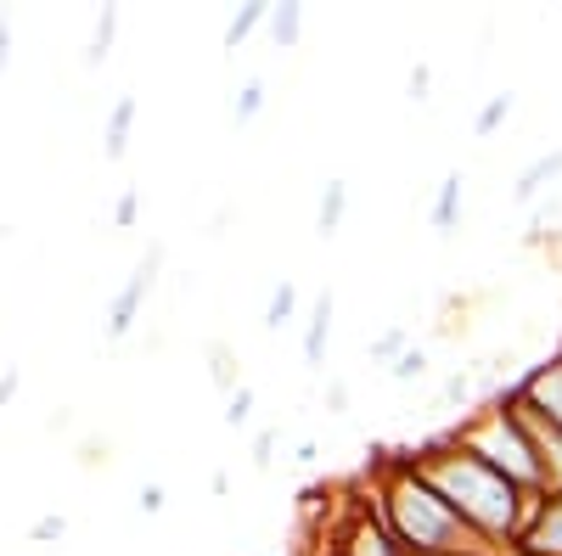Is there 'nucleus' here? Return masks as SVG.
Masks as SVG:
<instances>
[{"mask_svg": "<svg viewBox=\"0 0 562 556\" xmlns=\"http://www.w3.org/2000/svg\"><path fill=\"white\" fill-rule=\"evenodd\" d=\"M135 113H140V102H135V97H119V102L108 107V124H102V158H108V163H124V152H130V129H135Z\"/></svg>", "mask_w": 562, "mask_h": 556, "instance_id": "9d476101", "label": "nucleus"}, {"mask_svg": "<svg viewBox=\"0 0 562 556\" xmlns=\"http://www.w3.org/2000/svg\"><path fill=\"white\" fill-rule=\"evenodd\" d=\"M12 68V12H0V73Z\"/></svg>", "mask_w": 562, "mask_h": 556, "instance_id": "2f4dec72", "label": "nucleus"}, {"mask_svg": "<svg viewBox=\"0 0 562 556\" xmlns=\"http://www.w3.org/2000/svg\"><path fill=\"white\" fill-rule=\"evenodd\" d=\"M456 444H467L479 461H490L495 473H506L518 489H540V450H535V428L518 405V388H495L484 399V410H473L467 422L450 428Z\"/></svg>", "mask_w": 562, "mask_h": 556, "instance_id": "7ed1b4c3", "label": "nucleus"}, {"mask_svg": "<svg viewBox=\"0 0 562 556\" xmlns=\"http://www.w3.org/2000/svg\"><path fill=\"white\" fill-rule=\"evenodd\" d=\"M371 506L389 523V534L405 545V556H524L518 545H495L479 529H467L439 489L411 467V455H383L378 478H371Z\"/></svg>", "mask_w": 562, "mask_h": 556, "instance_id": "f03ea898", "label": "nucleus"}, {"mask_svg": "<svg viewBox=\"0 0 562 556\" xmlns=\"http://www.w3.org/2000/svg\"><path fill=\"white\" fill-rule=\"evenodd\" d=\"M293 461H299V467H315V461H321V444H315V439H299Z\"/></svg>", "mask_w": 562, "mask_h": 556, "instance_id": "72a5a7b5", "label": "nucleus"}, {"mask_svg": "<svg viewBox=\"0 0 562 556\" xmlns=\"http://www.w3.org/2000/svg\"><path fill=\"white\" fill-rule=\"evenodd\" d=\"M405 102H411V107H428V102H434V68H428V63H416V68L405 73Z\"/></svg>", "mask_w": 562, "mask_h": 556, "instance_id": "a878e982", "label": "nucleus"}, {"mask_svg": "<svg viewBox=\"0 0 562 556\" xmlns=\"http://www.w3.org/2000/svg\"><path fill=\"white\" fill-rule=\"evenodd\" d=\"M422 377H428V349L411 343V349L389 365V383H422Z\"/></svg>", "mask_w": 562, "mask_h": 556, "instance_id": "4be33fe9", "label": "nucleus"}, {"mask_svg": "<svg viewBox=\"0 0 562 556\" xmlns=\"http://www.w3.org/2000/svg\"><path fill=\"white\" fill-rule=\"evenodd\" d=\"M326 410H333V416L349 410V383H326Z\"/></svg>", "mask_w": 562, "mask_h": 556, "instance_id": "473e14b6", "label": "nucleus"}, {"mask_svg": "<svg viewBox=\"0 0 562 556\" xmlns=\"http://www.w3.org/2000/svg\"><path fill=\"white\" fill-rule=\"evenodd\" d=\"M344 219H349V180H326L321 185V203H315V230L326 242L344 230Z\"/></svg>", "mask_w": 562, "mask_h": 556, "instance_id": "ddd939ff", "label": "nucleus"}, {"mask_svg": "<svg viewBox=\"0 0 562 556\" xmlns=\"http://www.w3.org/2000/svg\"><path fill=\"white\" fill-rule=\"evenodd\" d=\"M333 315H338V298H333V287H326V293L310 304V315H304V338H299L304 365H321V360H326V343H333Z\"/></svg>", "mask_w": 562, "mask_h": 556, "instance_id": "1a4fd4ad", "label": "nucleus"}, {"mask_svg": "<svg viewBox=\"0 0 562 556\" xmlns=\"http://www.w3.org/2000/svg\"><path fill=\"white\" fill-rule=\"evenodd\" d=\"M461 169H450L445 180H439V192H434V203H428V225L439 230V237H450V230L461 225Z\"/></svg>", "mask_w": 562, "mask_h": 556, "instance_id": "f8f14e48", "label": "nucleus"}, {"mask_svg": "<svg viewBox=\"0 0 562 556\" xmlns=\"http://www.w3.org/2000/svg\"><path fill=\"white\" fill-rule=\"evenodd\" d=\"M18 388H23V371L7 365V371H0V416H7V405L18 399Z\"/></svg>", "mask_w": 562, "mask_h": 556, "instance_id": "7c9ffc66", "label": "nucleus"}, {"mask_svg": "<svg viewBox=\"0 0 562 556\" xmlns=\"http://www.w3.org/2000/svg\"><path fill=\"white\" fill-rule=\"evenodd\" d=\"M265 102H270V90H265V79H248L237 97H231V124L237 129H248L259 113H265Z\"/></svg>", "mask_w": 562, "mask_h": 556, "instance_id": "aec40b11", "label": "nucleus"}, {"mask_svg": "<svg viewBox=\"0 0 562 556\" xmlns=\"http://www.w3.org/2000/svg\"><path fill=\"white\" fill-rule=\"evenodd\" d=\"M524 556H562V495H546L540 512L529 523V534L518 540Z\"/></svg>", "mask_w": 562, "mask_h": 556, "instance_id": "6e6552de", "label": "nucleus"}, {"mask_svg": "<svg viewBox=\"0 0 562 556\" xmlns=\"http://www.w3.org/2000/svg\"><path fill=\"white\" fill-rule=\"evenodd\" d=\"M254 405H259V394H254V383H243L225 399V428H254Z\"/></svg>", "mask_w": 562, "mask_h": 556, "instance_id": "b1692460", "label": "nucleus"}, {"mask_svg": "<svg viewBox=\"0 0 562 556\" xmlns=\"http://www.w3.org/2000/svg\"><path fill=\"white\" fill-rule=\"evenodd\" d=\"M557 180H562V147H557V152H540V158H529V163L518 169V180H512V203L535 208Z\"/></svg>", "mask_w": 562, "mask_h": 556, "instance_id": "0eeeda50", "label": "nucleus"}, {"mask_svg": "<svg viewBox=\"0 0 562 556\" xmlns=\"http://www.w3.org/2000/svg\"><path fill=\"white\" fill-rule=\"evenodd\" d=\"M265 34H270L276 52H293V45L304 39V7H293V0H281V7H270Z\"/></svg>", "mask_w": 562, "mask_h": 556, "instance_id": "dca6fc26", "label": "nucleus"}, {"mask_svg": "<svg viewBox=\"0 0 562 556\" xmlns=\"http://www.w3.org/2000/svg\"><path fill=\"white\" fill-rule=\"evenodd\" d=\"M135 219H140V192L130 185V192H119V203H113V230H135Z\"/></svg>", "mask_w": 562, "mask_h": 556, "instance_id": "c756f323", "label": "nucleus"}, {"mask_svg": "<svg viewBox=\"0 0 562 556\" xmlns=\"http://www.w3.org/2000/svg\"><path fill=\"white\" fill-rule=\"evenodd\" d=\"M473 388H479V371H450V383L439 388V410L467 405V399H473Z\"/></svg>", "mask_w": 562, "mask_h": 556, "instance_id": "393cba45", "label": "nucleus"}, {"mask_svg": "<svg viewBox=\"0 0 562 556\" xmlns=\"http://www.w3.org/2000/svg\"><path fill=\"white\" fill-rule=\"evenodd\" d=\"M512 113H518V90H495V97L473 113V135H479V141H490V135H495Z\"/></svg>", "mask_w": 562, "mask_h": 556, "instance_id": "a211bd4d", "label": "nucleus"}, {"mask_svg": "<svg viewBox=\"0 0 562 556\" xmlns=\"http://www.w3.org/2000/svg\"><path fill=\"white\" fill-rule=\"evenodd\" d=\"M276 444H281V428H259V433H254V455H248L254 473H270V467H276Z\"/></svg>", "mask_w": 562, "mask_h": 556, "instance_id": "cd10ccee", "label": "nucleus"}, {"mask_svg": "<svg viewBox=\"0 0 562 556\" xmlns=\"http://www.w3.org/2000/svg\"><path fill=\"white\" fill-rule=\"evenodd\" d=\"M164 506H169V489L153 478V484H140V495H135V512L140 518H164Z\"/></svg>", "mask_w": 562, "mask_h": 556, "instance_id": "c85d7f7f", "label": "nucleus"}, {"mask_svg": "<svg viewBox=\"0 0 562 556\" xmlns=\"http://www.w3.org/2000/svg\"><path fill=\"white\" fill-rule=\"evenodd\" d=\"M557 18H562V7H557Z\"/></svg>", "mask_w": 562, "mask_h": 556, "instance_id": "f704fd0d", "label": "nucleus"}, {"mask_svg": "<svg viewBox=\"0 0 562 556\" xmlns=\"http://www.w3.org/2000/svg\"><path fill=\"white\" fill-rule=\"evenodd\" d=\"M333 556H405V545L389 534V523L378 518V506H366V512H355V518L338 529Z\"/></svg>", "mask_w": 562, "mask_h": 556, "instance_id": "423d86ee", "label": "nucleus"}, {"mask_svg": "<svg viewBox=\"0 0 562 556\" xmlns=\"http://www.w3.org/2000/svg\"><path fill=\"white\" fill-rule=\"evenodd\" d=\"M288 327H299V287L276 282L265 298V332H288Z\"/></svg>", "mask_w": 562, "mask_h": 556, "instance_id": "f3484780", "label": "nucleus"}, {"mask_svg": "<svg viewBox=\"0 0 562 556\" xmlns=\"http://www.w3.org/2000/svg\"><path fill=\"white\" fill-rule=\"evenodd\" d=\"M209 383L231 399L243 388V377H237V354H231V343H209Z\"/></svg>", "mask_w": 562, "mask_h": 556, "instance_id": "6ab92c4d", "label": "nucleus"}, {"mask_svg": "<svg viewBox=\"0 0 562 556\" xmlns=\"http://www.w3.org/2000/svg\"><path fill=\"white\" fill-rule=\"evenodd\" d=\"M405 349H411V327H389V332L371 338V360H378V365H394Z\"/></svg>", "mask_w": 562, "mask_h": 556, "instance_id": "5701e85b", "label": "nucleus"}, {"mask_svg": "<svg viewBox=\"0 0 562 556\" xmlns=\"http://www.w3.org/2000/svg\"><path fill=\"white\" fill-rule=\"evenodd\" d=\"M29 540H34V545H63V540H68V518H63V512L34 518V523H29Z\"/></svg>", "mask_w": 562, "mask_h": 556, "instance_id": "bb28decb", "label": "nucleus"}, {"mask_svg": "<svg viewBox=\"0 0 562 556\" xmlns=\"http://www.w3.org/2000/svg\"><path fill=\"white\" fill-rule=\"evenodd\" d=\"M562 219V208H557V197H540L535 208H529V230H524V242L529 248H546V237H551V225Z\"/></svg>", "mask_w": 562, "mask_h": 556, "instance_id": "412c9836", "label": "nucleus"}, {"mask_svg": "<svg viewBox=\"0 0 562 556\" xmlns=\"http://www.w3.org/2000/svg\"><path fill=\"white\" fill-rule=\"evenodd\" d=\"M529 428H535V450H540V489L562 495V428H546V422H535V416H529Z\"/></svg>", "mask_w": 562, "mask_h": 556, "instance_id": "9b49d317", "label": "nucleus"}, {"mask_svg": "<svg viewBox=\"0 0 562 556\" xmlns=\"http://www.w3.org/2000/svg\"><path fill=\"white\" fill-rule=\"evenodd\" d=\"M265 23H270V0H248V7H237L231 23H225V52H243Z\"/></svg>", "mask_w": 562, "mask_h": 556, "instance_id": "2eb2a0df", "label": "nucleus"}, {"mask_svg": "<svg viewBox=\"0 0 562 556\" xmlns=\"http://www.w3.org/2000/svg\"><path fill=\"white\" fill-rule=\"evenodd\" d=\"M405 455H411V467L439 489V500L450 506V512L467 529H479L484 540H495V545H518L529 534L535 512H540V500H546V489H518L506 473H495L490 461H479L450 433L416 444Z\"/></svg>", "mask_w": 562, "mask_h": 556, "instance_id": "f257e3e1", "label": "nucleus"}, {"mask_svg": "<svg viewBox=\"0 0 562 556\" xmlns=\"http://www.w3.org/2000/svg\"><path fill=\"white\" fill-rule=\"evenodd\" d=\"M518 405L535 416V422H546V428H562V349L551 354V360H540V365H529L518 383Z\"/></svg>", "mask_w": 562, "mask_h": 556, "instance_id": "39448f33", "label": "nucleus"}, {"mask_svg": "<svg viewBox=\"0 0 562 556\" xmlns=\"http://www.w3.org/2000/svg\"><path fill=\"white\" fill-rule=\"evenodd\" d=\"M164 264H169V248H164V242H147L140 264L130 270V282H124V287L113 293V304H108V327H102L108 343H124V338L135 332V320H140V309H147V298H153V287H158Z\"/></svg>", "mask_w": 562, "mask_h": 556, "instance_id": "20e7f679", "label": "nucleus"}, {"mask_svg": "<svg viewBox=\"0 0 562 556\" xmlns=\"http://www.w3.org/2000/svg\"><path fill=\"white\" fill-rule=\"evenodd\" d=\"M119 23H124V12H119V7H102V12H97V23H90V39H85V68H102V63L113 57V45H119Z\"/></svg>", "mask_w": 562, "mask_h": 556, "instance_id": "4468645a", "label": "nucleus"}]
</instances>
